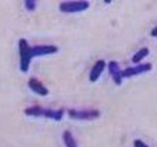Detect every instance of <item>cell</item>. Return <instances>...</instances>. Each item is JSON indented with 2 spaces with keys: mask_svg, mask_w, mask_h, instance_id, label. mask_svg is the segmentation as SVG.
<instances>
[{
  "mask_svg": "<svg viewBox=\"0 0 157 147\" xmlns=\"http://www.w3.org/2000/svg\"><path fill=\"white\" fill-rule=\"evenodd\" d=\"M19 56H20V70L23 73H27L30 67V61H32V52H30V46L26 39L19 40Z\"/></svg>",
  "mask_w": 157,
  "mask_h": 147,
  "instance_id": "6da1fadb",
  "label": "cell"
},
{
  "mask_svg": "<svg viewBox=\"0 0 157 147\" xmlns=\"http://www.w3.org/2000/svg\"><path fill=\"white\" fill-rule=\"evenodd\" d=\"M89 6H90V3L86 2V0L84 2L83 0H76V2H63V3H60L59 9H60L62 13H78L89 9Z\"/></svg>",
  "mask_w": 157,
  "mask_h": 147,
  "instance_id": "7a4b0ae2",
  "label": "cell"
},
{
  "mask_svg": "<svg viewBox=\"0 0 157 147\" xmlns=\"http://www.w3.org/2000/svg\"><path fill=\"white\" fill-rule=\"evenodd\" d=\"M67 114L70 116L73 120H94L100 117L99 110H77V109H70L67 111Z\"/></svg>",
  "mask_w": 157,
  "mask_h": 147,
  "instance_id": "3957f363",
  "label": "cell"
},
{
  "mask_svg": "<svg viewBox=\"0 0 157 147\" xmlns=\"http://www.w3.org/2000/svg\"><path fill=\"white\" fill-rule=\"evenodd\" d=\"M150 70H151V64L150 63H140V64H136V66H133V67H127V69L121 70V79L139 76L141 73H147Z\"/></svg>",
  "mask_w": 157,
  "mask_h": 147,
  "instance_id": "277c9868",
  "label": "cell"
},
{
  "mask_svg": "<svg viewBox=\"0 0 157 147\" xmlns=\"http://www.w3.org/2000/svg\"><path fill=\"white\" fill-rule=\"evenodd\" d=\"M32 57H39V56H47V54H54L59 52L57 46L53 44H37L34 47H30Z\"/></svg>",
  "mask_w": 157,
  "mask_h": 147,
  "instance_id": "5b68a950",
  "label": "cell"
},
{
  "mask_svg": "<svg viewBox=\"0 0 157 147\" xmlns=\"http://www.w3.org/2000/svg\"><path fill=\"white\" fill-rule=\"evenodd\" d=\"M29 87L30 90L33 91V93H36L37 96H47L49 94V89L44 86V84H41V82H39L37 79H29Z\"/></svg>",
  "mask_w": 157,
  "mask_h": 147,
  "instance_id": "8992f818",
  "label": "cell"
},
{
  "mask_svg": "<svg viewBox=\"0 0 157 147\" xmlns=\"http://www.w3.org/2000/svg\"><path fill=\"white\" fill-rule=\"evenodd\" d=\"M104 69H106V61L104 60H97L94 63V66L91 67V72H90V76H89V79H90L91 83H94L99 80L100 74L104 72Z\"/></svg>",
  "mask_w": 157,
  "mask_h": 147,
  "instance_id": "52a82bcc",
  "label": "cell"
},
{
  "mask_svg": "<svg viewBox=\"0 0 157 147\" xmlns=\"http://www.w3.org/2000/svg\"><path fill=\"white\" fill-rule=\"evenodd\" d=\"M107 69H109V73H110V76H112V79H113V82L116 83L117 86H120L123 79H121V70H120L117 61H109Z\"/></svg>",
  "mask_w": 157,
  "mask_h": 147,
  "instance_id": "ba28073f",
  "label": "cell"
},
{
  "mask_svg": "<svg viewBox=\"0 0 157 147\" xmlns=\"http://www.w3.org/2000/svg\"><path fill=\"white\" fill-rule=\"evenodd\" d=\"M64 114V110L60 109V110H52V109H43V114L41 117H47V118H53L56 122H60Z\"/></svg>",
  "mask_w": 157,
  "mask_h": 147,
  "instance_id": "9c48e42d",
  "label": "cell"
},
{
  "mask_svg": "<svg viewBox=\"0 0 157 147\" xmlns=\"http://www.w3.org/2000/svg\"><path fill=\"white\" fill-rule=\"evenodd\" d=\"M147 56H149V49H147V47H141L140 50H137L136 53L133 54L132 61L134 64H140L141 61H143V59L147 57Z\"/></svg>",
  "mask_w": 157,
  "mask_h": 147,
  "instance_id": "30bf717a",
  "label": "cell"
},
{
  "mask_svg": "<svg viewBox=\"0 0 157 147\" xmlns=\"http://www.w3.org/2000/svg\"><path fill=\"white\" fill-rule=\"evenodd\" d=\"M63 143H64L66 147H78L77 143H76L75 137H73V134H71L69 130H66L63 133Z\"/></svg>",
  "mask_w": 157,
  "mask_h": 147,
  "instance_id": "8fae6325",
  "label": "cell"
},
{
  "mask_svg": "<svg viewBox=\"0 0 157 147\" xmlns=\"http://www.w3.org/2000/svg\"><path fill=\"white\" fill-rule=\"evenodd\" d=\"M25 114L26 116H33V117H41V114H43V107L32 106V107H29V109H26Z\"/></svg>",
  "mask_w": 157,
  "mask_h": 147,
  "instance_id": "7c38bea8",
  "label": "cell"
},
{
  "mask_svg": "<svg viewBox=\"0 0 157 147\" xmlns=\"http://www.w3.org/2000/svg\"><path fill=\"white\" fill-rule=\"evenodd\" d=\"M25 7L27 9V10H30V12H33L34 9L37 7V2H36V0H26Z\"/></svg>",
  "mask_w": 157,
  "mask_h": 147,
  "instance_id": "4fadbf2b",
  "label": "cell"
},
{
  "mask_svg": "<svg viewBox=\"0 0 157 147\" xmlns=\"http://www.w3.org/2000/svg\"><path fill=\"white\" fill-rule=\"evenodd\" d=\"M133 146L134 147H149L144 141H141V140H139V139H136L134 141H133Z\"/></svg>",
  "mask_w": 157,
  "mask_h": 147,
  "instance_id": "5bb4252c",
  "label": "cell"
},
{
  "mask_svg": "<svg viewBox=\"0 0 157 147\" xmlns=\"http://www.w3.org/2000/svg\"><path fill=\"white\" fill-rule=\"evenodd\" d=\"M151 36H153V37H156V36H157V29H156V27H154V29L151 30Z\"/></svg>",
  "mask_w": 157,
  "mask_h": 147,
  "instance_id": "9a60e30c",
  "label": "cell"
}]
</instances>
